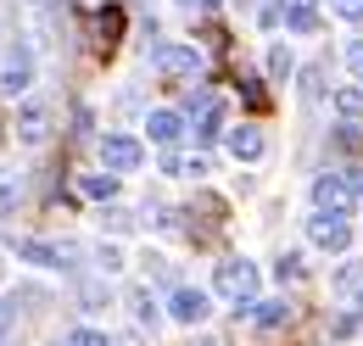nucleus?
<instances>
[{
    "mask_svg": "<svg viewBox=\"0 0 363 346\" xmlns=\"http://www.w3.org/2000/svg\"><path fill=\"white\" fill-rule=\"evenodd\" d=\"M213 291L224 296L229 307H257V262H246V257H224L218 268H213Z\"/></svg>",
    "mask_w": 363,
    "mask_h": 346,
    "instance_id": "f257e3e1",
    "label": "nucleus"
},
{
    "mask_svg": "<svg viewBox=\"0 0 363 346\" xmlns=\"http://www.w3.org/2000/svg\"><path fill=\"white\" fill-rule=\"evenodd\" d=\"M352 184H347V173H318L313 179V207L318 213H330V218H347L352 213Z\"/></svg>",
    "mask_w": 363,
    "mask_h": 346,
    "instance_id": "f03ea898",
    "label": "nucleus"
},
{
    "mask_svg": "<svg viewBox=\"0 0 363 346\" xmlns=\"http://www.w3.org/2000/svg\"><path fill=\"white\" fill-rule=\"evenodd\" d=\"M308 246H318V252H347L352 246V223L347 218H330V213H313L308 218Z\"/></svg>",
    "mask_w": 363,
    "mask_h": 346,
    "instance_id": "7ed1b4c3",
    "label": "nucleus"
},
{
    "mask_svg": "<svg viewBox=\"0 0 363 346\" xmlns=\"http://www.w3.org/2000/svg\"><path fill=\"white\" fill-rule=\"evenodd\" d=\"M140 162H145V145L140 140H129V134H106L101 140V168L106 173H135Z\"/></svg>",
    "mask_w": 363,
    "mask_h": 346,
    "instance_id": "20e7f679",
    "label": "nucleus"
},
{
    "mask_svg": "<svg viewBox=\"0 0 363 346\" xmlns=\"http://www.w3.org/2000/svg\"><path fill=\"white\" fill-rule=\"evenodd\" d=\"M151 67H157L162 79H196V73H201V56H196L190 45H157V50H151Z\"/></svg>",
    "mask_w": 363,
    "mask_h": 346,
    "instance_id": "39448f33",
    "label": "nucleus"
},
{
    "mask_svg": "<svg viewBox=\"0 0 363 346\" xmlns=\"http://www.w3.org/2000/svg\"><path fill=\"white\" fill-rule=\"evenodd\" d=\"M28 84H34V56H28L23 45H11L6 62H0V89H6V95H23Z\"/></svg>",
    "mask_w": 363,
    "mask_h": 346,
    "instance_id": "423d86ee",
    "label": "nucleus"
},
{
    "mask_svg": "<svg viewBox=\"0 0 363 346\" xmlns=\"http://www.w3.org/2000/svg\"><path fill=\"white\" fill-rule=\"evenodd\" d=\"M207 313H213V296L196 291V285H179V291L168 296V318H179V324H201Z\"/></svg>",
    "mask_w": 363,
    "mask_h": 346,
    "instance_id": "0eeeda50",
    "label": "nucleus"
},
{
    "mask_svg": "<svg viewBox=\"0 0 363 346\" xmlns=\"http://www.w3.org/2000/svg\"><path fill=\"white\" fill-rule=\"evenodd\" d=\"M17 140L23 145H45L50 140V106H40V101L17 106Z\"/></svg>",
    "mask_w": 363,
    "mask_h": 346,
    "instance_id": "6e6552de",
    "label": "nucleus"
},
{
    "mask_svg": "<svg viewBox=\"0 0 363 346\" xmlns=\"http://www.w3.org/2000/svg\"><path fill=\"white\" fill-rule=\"evenodd\" d=\"M274 11L285 23V34H313L318 28V0H279Z\"/></svg>",
    "mask_w": 363,
    "mask_h": 346,
    "instance_id": "1a4fd4ad",
    "label": "nucleus"
},
{
    "mask_svg": "<svg viewBox=\"0 0 363 346\" xmlns=\"http://www.w3.org/2000/svg\"><path fill=\"white\" fill-rule=\"evenodd\" d=\"M17 257L34 262V268H67L73 246H50V240H17Z\"/></svg>",
    "mask_w": 363,
    "mask_h": 346,
    "instance_id": "9d476101",
    "label": "nucleus"
},
{
    "mask_svg": "<svg viewBox=\"0 0 363 346\" xmlns=\"http://www.w3.org/2000/svg\"><path fill=\"white\" fill-rule=\"evenodd\" d=\"M263 151H269V140H263L257 123H235V129H229V157H235V162H257Z\"/></svg>",
    "mask_w": 363,
    "mask_h": 346,
    "instance_id": "9b49d317",
    "label": "nucleus"
},
{
    "mask_svg": "<svg viewBox=\"0 0 363 346\" xmlns=\"http://www.w3.org/2000/svg\"><path fill=\"white\" fill-rule=\"evenodd\" d=\"M190 123H196V134H201V140H213V134H218V123H224V118H218V101H213L207 89H196V95H190Z\"/></svg>",
    "mask_w": 363,
    "mask_h": 346,
    "instance_id": "f8f14e48",
    "label": "nucleus"
},
{
    "mask_svg": "<svg viewBox=\"0 0 363 346\" xmlns=\"http://www.w3.org/2000/svg\"><path fill=\"white\" fill-rule=\"evenodd\" d=\"M145 134H151L157 145H179V134H184V118L162 106V112H151V118H145Z\"/></svg>",
    "mask_w": 363,
    "mask_h": 346,
    "instance_id": "ddd939ff",
    "label": "nucleus"
},
{
    "mask_svg": "<svg viewBox=\"0 0 363 346\" xmlns=\"http://www.w3.org/2000/svg\"><path fill=\"white\" fill-rule=\"evenodd\" d=\"M285 318H291V302H285V296H269V302L252 307V324H257V330H279Z\"/></svg>",
    "mask_w": 363,
    "mask_h": 346,
    "instance_id": "4468645a",
    "label": "nucleus"
},
{
    "mask_svg": "<svg viewBox=\"0 0 363 346\" xmlns=\"http://www.w3.org/2000/svg\"><path fill=\"white\" fill-rule=\"evenodd\" d=\"M79 190H84L90 201H112V196H118V173H84Z\"/></svg>",
    "mask_w": 363,
    "mask_h": 346,
    "instance_id": "2eb2a0df",
    "label": "nucleus"
},
{
    "mask_svg": "<svg viewBox=\"0 0 363 346\" xmlns=\"http://www.w3.org/2000/svg\"><path fill=\"white\" fill-rule=\"evenodd\" d=\"M162 168L179 173V179H201V173H207V157H179V151H168V157H162Z\"/></svg>",
    "mask_w": 363,
    "mask_h": 346,
    "instance_id": "dca6fc26",
    "label": "nucleus"
},
{
    "mask_svg": "<svg viewBox=\"0 0 363 346\" xmlns=\"http://www.w3.org/2000/svg\"><path fill=\"white\" fill-rule=\"evenodd\" d=\"M129 313H135V324H151V330H157V318H162L157 302H151V291H135V296H129Z\"/></svg>",
    "mask_w": 363,
    "mask_h": 346,
    "instance_id": "f3484780",
    "label": "nucleus"
},
{
    "mask_svg": "<svg viewBox=\"0 0 363 346\" xmlns=\"http://www.w3.org/2000/svg\"><path fill=\"white\" fill-rule=\"evenodd\" d=\"M335 112H341L347 123H358L363 118V89H341V95H335Z\"/></svg>",
    "mask_w": 363,
    "mask_h": 346,
    "instance_id": "a211bd4d",
    "label": "nucleus"
},
{
    "mask_svg": "<svg viewBox=\"0 0 363 346\" xmlns=\"http://www.w3.org/2000/svg\"><path fill=\"white\" fill-rule=\"evenodd\" d=\"M17 196H23V179L0 168V213H6V207H17Z\"/></svg>",
    "mask_w": 363,
    "mask_h": 346,
    "instance_id": "6ab92c4d",
    "label": "nucleus"
},
{
    "mask_svg": "<svg viewBox=\"0 0 363 346\" xmlns=\"http://www.w3.org/2000/svg\"><path fill=\"white\" fill-rule=\"evenodd\" d=\"M62 346H112L106 330H73V335H62Z\"/></svg>",
    "mask_w": 363,
    "mask_h": 346,
    "instance_id": "aec40b11",
    "label": "nucleus"
},
{
    "mask_svg": "<svg viewBox=\"0 0 363 346\" xmlns=\"http://www.w3.org/2000/svg\"><path fill=\"white\" fill-rule=\"evenodd\" d=\"M291 67H296V62H291V50H285V45H274V50H269V73L285 84V79H291Z\"/></svg>",
    "mask_w": 363,
    "mask_h": 346,
    "instance_id": "412c9836",
    "label": "nucleus"
},
{
    "mask_svg": "<svg viewBox=\"0 0 363 346\" xmlns=\"http://www.w3.org/2000/svg\"><path fill=\"white\" fill-rule=\"evenodd\" d=\"M358 285H363V262H347V268L335 274V291H341V296H352Z\"/></svg>",
    "mask_w": 363,
    "mask_h": 346,
    "instance_id": "4be33fe9",
    "label": "nucleus"
},
{
    "mask_svg": "<svg viewBox=\"0 0 363 346\" xmlns=\"http://www.w3.org/2000/svg\"><path fill=\"white\" fill-rule=\"evenodd\" d=\"M274 274H279V285H285V279H302V257H296V252H285V257L274 262Z\"/></svg>",
    "mask_w": 363,
    "mask_h": 346,
    "instance_id": "5701e85b",
    "label": "nucleus"
},
{
    "mask_svg": "<svg viewBox=\"0 0 363 346\" xmlns=\"http://www.w3.org/2000/svg\"><path fill=\"white\" fill-rule=\"evenodd\" d=\"M101 223L106 229H135V218L123 213V207H101Z\"/></svg>",
    "mask_w": 363,
    "mask_h": 346,
    "instance_id": "b1692460",
    "label": "nucleus"
},
{
    "mask_svg": "<svg viewBox=\"0 0 363 346\" xmlns=\"http://www.w3.org/2000/svg\"><path fill=\"white\" fill-rule=\"evenodd\" d=\"M330 11L347 17V23H358V17H363V0H330Z\"/></svg>",
    "mask_w": 363,
    "mask_h": 346,
    "instance_id": "393cba45",
    "label": "nucleus"
},
{
    "mask_svg": "<svg viewBox=\"0 0 363 346\" xmlns=\"http://www.w3.org/2000/svg\"><path fill=\"white\" fill-rule=\"evenodd\" d=\"M95 262H101L106 274H118V268H123V252H112V246H101V252H95Z\"/></svg>",
    "mask_w": 363,
    "mask_h": 346,
    "instance_id": "a878e982",
    "label": "nucleus"
},
{
    "mask_svg": "<svg viewBox=\"0 0 363 346\" xmlns=\"http://www.w3.org/2000/svg\"><path fill=\"white\" fill-rule=\"evenodd\" d=\"M318 79H324V67H308V73H302V84H308V101H318V95H324V84H318Z\"/></svg>",
    "mask_w": 363,
    "mask_h": 346,
    "instance_id": "bb28decb",
    "label": "nucleus"
},
{
    "mask_svg": "<svg viewBox=\"0 0 363 346\" xmlns=\"http://www.w3.org/2000/svg\"><path fill=\"white\" fill-rule=\"evenodd\" d=\"M79 302H84V307H101V302H106V285H84V291H79Z\"/></svg>",
    "mask_w": 363,
    "mask_h": 346,
    "instance_id": "cd10ccee",
    "label": "nucleus"
},
{
    "mask_svg": "<svg viewBox=\"0 0 363 346\" xmlns=\"http://www.w3.org/2000/svg\"><path fill=\"white\" fill-rule=\"evenodd\" d=\"M347 67H352V79H358V84H363V40L352 45V50H347Z\"/></svg>",
    "mask_w": 363,
    "mask_h": 346,
    "instance_id": "c85d7f7f",
    "label": "nucleus"
},
{
    "mask_svg": "<svg viewBox=\"0 0 363 346\" xmlns=\"http://www.w3.org/2000/svg\"><path fill=\"white\" fill-rule=\"evenodd\" d=\"M11 324H17V302H0V341H6Z\"/></svg>",
    "mask_w": 363,
    "mask_h": 346,
    "instance_id": "c756f323",
    "label": "nucleus"
},
{
    "mask_svg": "<svg viewBox=\"0 0 363 346\" xmlns=\"http://www.w3.org/2000/svg\"><path fill=\"white\" fill-rule=\"evenodd\" d=\"M184 11H218V0H179Z\"/></svg>",
    "mask_w": 363,
    "mask_h": 346,
    "instance_id": "7c9ffc66",
    "label": "nucleus"
},
{
    "mask_svg": "<svg viewBox=\"0 0 363 346\" xmlns=\"http://www.w3.org/2000/svg\"><path fill=\"white\" fill-rule=\"evenodd\" d=\"M347 184H352V196H363V168H352V173H347Z\"/></svg>",
    "mask_w": 363,
    "mask_h": 346,
    "instance_id": "2f4dec72",
    "label": "nucleus"
},
{
    "mask_svg": "<svg viewBox=\"0 0 363 346\" xmlns=\"http://www.w3.org/2000/svg\"><path fill=\"white\" fill-rule=\"evenodd\" d=\"M196 346H218V341H196Z\"/></svg>",
    "mask_w": 363,
    "mask_h": 346,
    "instance_id": "473e14b6",
    "label": "nucleus"
},
{
    "mask_svg": "<svg viewBox=\"0 0 363 346\" xmlns=\"http://www.w3.org/2000/svg\"><path fill=\"white\" fill-rule=\"evenodd\" d=\"M0 274H6V262H0Z\"/></svg>",
    "mask_w": 363,
    "mask_h": 346,
    "instance_id": "72a5a7b5",
    "label": "nucleus"
},
{
    "mask_svg": "<svg viewBox=\"0 0 363 346\" xmlns=\"http://www.w3.org/2000/svg\"><path fill=\"white\" fill-rule=\"evenodd\" d=\"M0 346H6V341H0Z\"/></svg>",
    "mask_w": 363,
    "mask_h": 346,
    "instance_id": "f704fd0d",
    "label": "nucleus"
}]
</instances>
